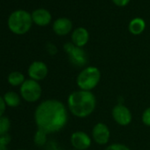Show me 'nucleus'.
Wrapping results in <instances>:
<instances>
[{"instance_id": "obj_1", "label": "nucleus", "mask_w": 150, "mask_h": 150, "mask_svg": "<svg viewBox=\"0 0 150 150\" xmlns=\"http://www.w3.org/2000/svg\"><path fill=\"white\" fill-rule=\"evenodd\" d=\"M34 118L38 129L48 134L55 133L66 126L69 120V110L63 102L57 99H47L38 104Z\"/></svg>"}, {"instance_id": "obj_2", "label": "nucleus", "mask_w": 150, "mask_h": 150, "mask_svg": "<svg viewBox=\"0 0 150 150\" xmlns=\"http://www.w3.org/2000/svg\"><path fill=\"white\" fill-rule=\"evenodd\" d=\"M96 104V97L93 92L79 89L71 92L68 96L66 106L72 116L79 118H86L94 113Z\"/></svg>"}, {"instance_id": "obj_3", "label": "nucleus", "mask_w": 150, "mask_h": 150, "mask_svg": "<svg viewBox=\"0 0 150 150\" xmlns=\"http://www.w3.org/2000/svg\"><path fill=\"white\" fill-rule=\"evenodd\" d=\"M102 73L98 67L88 65L84 67L77 75L76 84L81 90L93 91L100 83Z\"/></svg>"}, {"instance_id": "obj_4", "label": "nucleus", "mask_w": 150, "mask_h": 150, "mask_svg": "<svg viewBox=\"0 0 150 150\" xmlns=\"http://www.w3.org/2000/svg\"><path fill=\"white\" fill-rule=\"evenodd\" d=\"M32 16L24 10L13 12L8 19V28L15 35H24L29 31L32 26Z\"/></svg>"}, {"instance_id": "obj_5", "label": "nucleus", "mask_w": 150, "mask_h": 150, "mask_svg": "<svg viewBox=\"0 0 150 150\" xmlns=\"http://www.w3.org/2000/svg\"><path fill=\"white\" fill-rule=\"evenodd\" d=\"M42 94V86L38 81L31 79H28L20 87V95L21 98L28 103H36L38 102Z\"/></svg>"}, {"instance_id": "obj_6", "label": "nucleus", "mask_w": 150, "mask_h": 150, "mask_svg": "<svg viewBox=\"0 0 150 150\" xmlns=\"http://www.w3.org/2000/svg\"><path fill=\"white\" fill-rule=\"evenodd\" d=\"M64 50L67 54L68 59L73 66L81 68L88 64V55L83 48L75 46L72 42H66L64 45Z\"/></svg>"}, {"instance_id": "obj_7", "label": "nucleus", "mask_w": 150, "mask_h": 150, "mask_svg": "<svg viewBox=\"0 0 150 150\" xmlns=\"http://www.w3.org/2000/svg\"><path fill=\"white\" fill-rule=\"evenodd\" d=\"M111 116L120 126H127L132 121V114L130 109L123 103H117L112 108Z\"/></svg>"}, {"instance_id": "obj_8", "label": "nucleus", "mask_w": 150, "mask_h": 150, "mask_svg": "<svg viewBox=\"0 0 150 150\" xmlns=\"http://www.w3.org/2000/svg\"><path fill=\"white\" fill-rule=\"evenodd\" d=\"M91 137L96 144L100 146L107 145L110 139V130L105 123L98 122L92 129Z\"/></svg>"}, {"instance_id": "obj_9", "label": "nucleus", "mask_w": 150, "mask_h": 150, "mask_svg": "<svg viewBox=\"0 0 150 150\" xmlns=\"http://www.w3.org/2000/svg\"><path fill=\"white\" fill-rule=\"evenodd\" d=\"M92 137L83 131H76L71 133L70 142L71 146L76 150H87L92 145Z\"/></svg>"}, {"instance_id": "obj_10", "label": "nucleus", "mask_w": 150, "mask_h": 150, "mask_svg": "<svg viewBox=\"0 0 150 150\" xmlns=\"http://www.w3.org/2000/svg\"><path fill=\"white\" fill-rule=\"evenodd\" d=\"M49 73V68L47 64L42 61H34L30 64L28 69V77L35 81H43Z\"/></svg>"}, {"instance_id": "obj_11", "label": "nucleus", "mask_w": 150, "mask_h": 150, "mask_svg": "<svg viewBox=\"0 0 150 150\" xmlns=\"http://www.w3.org/2000/svg\"><path fill=\"white\" fill-rule=\"evenodd\" d=\"M71 42L77 47L83 48L89 40V33L85 28H78L71 33Z\"/></svg>"}, {"instance_id": "obj_12", "label": "nucleus", "mask_w": 150, "mask_h": 150, "mask_svg": "<svg viewBox=\"0 0 150 150\" xmlns=\"http://www.w3.org/2000/svg\"><path fill=\"white\" fill-rule=\"evenodd\" d=\"M53 31L56 35L64 36L68 35L72 28V22L67 18H59L53 23Z\"/></svg>"}, {"instance_id": "obj_13", "label": "nucleus", "mask_w": 150, "mask_h": 150, "mask_svg": "<svg viewBox=\"0 0 150 150\" xmlns=\"http://www.w3.org/2000/svg\"><path fill=\"white\" fill-rule=\"evenodd\" d=\"M33 22L40 27H45L49 25L51 21V14L46 9H37L33 12L31 14Z\"/></svg>"}, {"instance_id": "obj_14", "label": "nucleus", "mask_w": 150, "mask_h": 150, "mask_svg": "<svg viewBox=\"0 0 150 150\" xmlns=\"http://www.w3.org/2000/svg\"><path fill=\"white\" fill-rule=\"evenodd\" d=\"M146 28V23L141 18H134L132 19L128 26V29L131 34L134 35H139L144 32Z\"/></svg>"}, {"instance_id": "obj_15", "label": "nucleus", "mask_w": 150, "mask_h": 150, "mask_svg": "<svg viewBox=\"0 0 150 150\" xmlns=\"http://www.w3.org/2000/svg\"><path fill=\"white\" fill-rule=\"evenodd\" d=\"M6 106L11 108H16L21 104V96L14 91H8L3 96Z\"/></svg>"}, {"instance_id": "obj_16", "label": "nucleus", "mask_w": 150, "mask_h": 150, "mask_svg": "<svg viewBox=\"0 0 150 150\" xmlns=\"http://www.w3.org/2000/svg\"><path fill=\"white\" fill-rule=\"evenodd\" d=\"M25 81V75L19 71H13L10 72L7 77V81L12 87H21Z\"/></svg>"}, {"instance_id": "obj_17", "label": "nucleus", "mask_w": 150, "mask_h": 150, "mask_svg": "<svg viewBox=\"0 0 150 150\" xmlns=\"http://www.w3.org/2000/svg\"><path fill=\"white\" fill-rule=\"evenodd\" d=\"M48 141V133L41 129H37L34 135V143L37 146H43L47 144Z\"/></svg>"}, {"instance_id": "obj_18", "label": "nucleus", "mask_w": 150, "mask_h": 150, "mask_svg": "<svg viewBox=\"0 0 150 150\" xmlns=\"http://www.w3.org/2000/svg\"><path fill=\"white\" fill-rule=\"evenodd\" d=\"M10 128H11L10 119L6 116L0 117V136L8 134Z\"/></svg>"}, {"instance_id": "obj_19", "label": "nucleus", "mask_w": 150, "mask_h": 150, "mask_svg": "<svg viewBox=\"0 0 150 150\" xmlns=\"http://www.w3.org/2000/svg\"><path fill=\"white\" fill-rule=\"evenodd\" d=\"M12 138L9 134L0 136V150H8V145Z\"/></svg>"}, {"instance_id": "obj_20", "label": "nucleus", "mask_w": 150, "mask_h": 150, "mask_svg": "<svg viewBox=\"0 0 150 150\" xmlns=\"http://www.w3.org/2000/svg\"><path fill=\"white\" fill-rule=\"evenodd\" d=\"M104 150H131V148L128 147L125 144L112 143V144H110L109 146H107Z\"/></svg>"}, {"instance_id": "obj_21", "label": "nucleus", "mask_w": 150, "mask_h": 150, "mask_svg": "<svg viewBox=\"0 0 150 150\" xmlns=\"http://www.w3.org/2000/svg\"><path fill=\"white\" fill-rule=\"evenodd\" d=\"M141 121L146 125L150 127V107H147L144 110L141 115Z\"/></svg>"}, {"instance_id": "obj_22", "label": "nucleus", "mask_w": 150, "mask_h": 150, "mask_svg": "<svg viewBox=\"0 0 150 150\" xmlns=\"http://www.w3.org/2000/svg\"><path fill=\"white\" fill-rule=\"evenodd\" d=\"M46 50H47V52L51 55V56H54L57 53V47L53 44V43H48L47 46H46Z\"/></svg>"}, {"instance_id": "obj_23", "label": "nucleus", "mask_w": 150, "mask_h": 150, "mask_svg": "<svg viewBox=\"0 0 150 150\" xmlns=\"http://www.w3.org/2000/svg\"><path fill=\"white\" fill-rule=\"evenodd\" d=\"M6 104L5 103V100L3 96H0V117H3L6 110Z\"/></svg>"}, {"instance_id": "obj_24", "label": "nucleus", "mask_w": 150, "mask_h": 150, "mask_svg": "<svg viewBox=\"0 0 150 150\" xmlns=\"http://www.w3.org/2000/svg\"><path fill=\"white\" fill-rule=\"evenodd\" d=\"M112 2L117 6H120V7H123V6H125L129 4L130 0H112Z\"/></svg>"}, {"instance_id": "obj_25", "label": "nucleus", "mask_w": 150, "mask_h": 150, "mask_svg": "<svg viewBox=\"0 0 150 150\" xmlns=\"http://www.w3.org/2000/svg\"><path fill=\"white\" fill-rule=\"evenodd\" d=\"M18 150H26V149H18Z\"/></svg>"}]
</instances>
